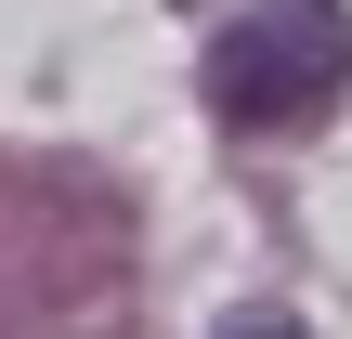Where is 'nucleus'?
Here are the masks:
<instances>
[{
	"label": "nucleus",
	"mask_w": 352,
	"mask_h": 339,
	"mask_svg": "<svg viewBox=\"0 0 352 339\" xmlns=\"http://www.w3.org/2000/svg\"><path fill=\"white\" fill-rule=\"evenodd\" d=\"M352 91V13L340 0H248L209 39V118L222 131H314Z\"/></svg>",
	"instance_id": "nucleus-1"
},
{
	"label": "nucleus",
	"mask_w": 352,
	"mask_h": 339,
	"mask_svg": "<svg viewBox=\"0 0 352 339\" xmlns=\"http://www.w3.org/2000/svg\"><path fill=\"white\" fill-rule=\"evenodd\" d=\"M209 339H314V327H300L287 300H248V314H222V327H209Z\"/></svg>",
	"instance_id": "nucleus-2"
}]
</instances>
